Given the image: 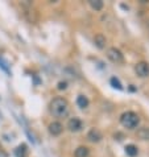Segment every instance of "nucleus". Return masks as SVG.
<instances>
[{
    "instance_id": "423d86ee",
    "label": "nucleus",
    "mask_w": 149,
    "mask_h": 157,
    "mask_svg": "<svg viewBox=\"0 0 149 157\" xmlns=\"http://www.w3.org/2000/svg\"><path fill=\"white\" fill-rule=\"evenodd\" d=\"M87 139L91 143H99L103 139V135L98 128H91L89 131V133H87Z\"/></svg>"
},
{
    "instance_id": "2eb2a0df",
    "label": "nucleus",
    "mask_w": 149,
    "mask_h": 157,
    "mask_svg": "<svg viewBox=\"0 0 149 157\" xmlns=\"http://www.w3.org/2000/svg\"><path fill=\"white\" fill-rule=\"evenodd\" d=\"M66 87H67L66 82H59L58 83V90H66Z\"/></svg>"
},
{
    "instance_id": "ddd939ff",
    "label": "nucleus",
    "mask_w": 149,
    "mask_h": 157,
    "mask_svg": "<svg viewBox=\"0 0 149 157\" xmlns=\"http://www.w3.org/2000/svg\"><path fill=\"white\" fill-rule=\"evenodd\" d=\"M125 153L128 155L129 157H135V156H137L139 149H137V147L136 145H133V144H129V145L125 147Z\"/></svg>"
},
{
    "instance_id": "0eeeda50",
    "label": "nucleus",
    "mask_w": 149,
    "mask_h": 157,
    "mask_svg": "<svg viewBox=\"0 0 149 157\" xmlns=\"http://www.w3.org/2000/svg\"><path fill=\"white\" fill-rule=\"evenodd\" d=\"M48 129H49L50 135H53V136H59V135L63 132V125L61 124L59 121H53V123L49 124Z\"/></svg>"
},
{
    "instance_id": "f8f14e48",
    "label": "nucleus",
    "mask_w": 149,
    "mask_h": 157,
    "mask_svg": "<svg viewBox=\"0 0 149 157\" xmlns=\"http://www.w3.org/2000/svg\"><path fill=\"white\" fill-rule=\"evenodd\" d=\"M89 4H90V7L95 11H102L103 7H104V3L102 2V0H90Z\"/></svg>"
},
{
    "instance_id": "dca6fc26",
    "label": "nucleus",
    "mask_w": 149,
    "mask_h": 157,
    "mask_svg": "<svg viewBox=\"0 0 149 157\" xmlns=\"http://www.w3.org/2000/svg\"><path fill=\"white\" fill-rule=\"evenodd\" d=\"M148 29H149V23H148Z\"/></svg>"
},
{
    "instance_id": "39448f33",
    "label": "nucleus",
    "mask_w": 149,
    "mask_h": 157,
    "mask_svg": "<svg viewBox=\"0 0 149 157\" xmlns=\"http://www.w3.org/2000/svg\"><path fill=\"white\" fill-rule=\"evenodd\" d=\"M67 128L70 132H79L83 128V123L78 117H71V119L67 121Z\"/></svg>"
},
{
    "instance_id": "6e6552de",
    "label": "nucleus",
    "mask_w": 149,
    "mask_h": 157,
    "mask_svg": "<svg viewBox=\"0 0 149 157\" xmlns=\"http://www.w3.org/2000/svg\"><path fill=\"white\" fill-rule=\"evenodd\" d=\"M75 157H89L90 156V149L87 147H78L75 152H74Z\"/></svg>"
},
{
    "instance_id": "1a4fd4ad",
    "label": "nucleus",
    "mask_w": 149,
    "mask_h": 157,
    "mask_svg": "<svg viewBox=\"0 0 149 157\" xmlns=\"http://www.w3.org/2000/svg\"><path fill=\"white\" fill-rule=\"evenodd\" d=\"M94 42L95 45L99 48V49H103L104 46H106V37L103 36V34H96V36L94 37Z\"/></svg>"
},
{
    "instance_id": "4468645a",
    "label": "nucleus",
    "mask_w": 149,
    "mask_h": 157,
    "mask_svg": "<svg viewBox=\"0 0 149 157\" xmlns=\"http://www.w3.org/2000/svg\"><path fill=\"white\" fill-rule=\"evenodd\" d=\"M109 83H111L112 87H115V89H117V90H123V86L120 83V81L117 79V78H115V77H112L111 79H109Z\"/></svg>"
},
{
    "instance_id": "20e7f679",
    "label": "nucleus",
    "mask_w": 149,
    "mask_h": 157,
    "mask_svg": "<svg viewBox=\"0 0 149 157\" xmlns=\"http://www.w3.org/2000/svg\"><path fill=\"white\" fill-rule=\"evenodd\" d=\"M135 71H136V74H137L139 77L147 78V77H149V65L147 62H144V61L137 62L136 63V66H135Z\"/></svg>"
},
{
    "instance_id": "f257e3e1",
    "label": "nucleus",
    "mask_w": 149,
    "mask_h": 157,
    "mask_svg": "<svg viewBox=\"0 0 149 157\" xmlns=\"http://www.w3.org/2000/svg\"><path fill=\"white\" fill-rule=\"evenodd\" d=\"M49 110H50V114L54 117L62 119V117H66L69 115V103L66 99L61 97L54 98L49 104Z\"/></svg>"
},
{
    "instance_id": "7ed1b4c3",
    "label": "nucleus",
    "mask_w": 149,
    "mask_h": 157,
    "mask_svg": "<svg viewBox=\"0 0 149 157\" xmlns=\"http://www.w3.org/2000/svg\"><path fill=\"white\" fill-rule=\"evenodd\" d=\"M107 57L112 61L113 63H123L124 62V56H123V53L116 49V48H109V49L107 50Z\"/></svg>"
},
{
    "instance_id": "9d476101",
    "label": "nucleus",
    "mask_w": 149,
    "mask_h": 157,
    "mask_svg": "<svg viewBox=\"0 0 149 157\" xmlns=\"http://www.w3.org/2000/svg\"><path fill=\"white\" fill-rule=\"evenodd\" d=\"M137 137L140 140H149V128L143 127L137 129Z\"/></svg>"
},
{
    "instance_id": "9b49d317",
    "label": "nucleus",
    "mask_w": 149,
    "mask_h": 157,
    "mask_svg": "<svg viewBox=\"0 0 149 157\" xmlns=\"http://www.w3.org/2000/svg\"><path fill=\"white\" fill-rule=\"evenodd\" d=\"M89 99H87L85 95H79V97L77 98V104H78V107L82 108V110H85V108L89 107Z\"/></svg>"
},
{
    "instance_id": "f03ea898",
    "label": "nucleus",
    "mask_w": 149,
    "mask_h": 157,
    "mask_svg": "<svg viewBox=\"0 0 149 157\" xmlns=\"http://www.w3.org/2000/svg\"><path fill=\"white\" fill-rule=\"evenodd\" d=\"M120 123L123 127L128 129H136L140 124V117L133 111H127L120 116Z\"/></svg>"
}]
</instances>
